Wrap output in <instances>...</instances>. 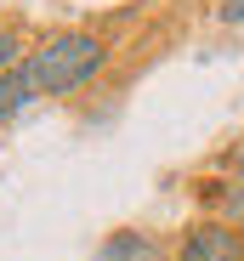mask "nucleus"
Masks as SVG:
<instances>
[{"label":"nucleus","instance_id":"obj_1","mask_svg":"<svg viewBox=\"0 0 244 261\" xmlns=\"http://www.w3.org/2000/svg\"><path fill=\"white\" fill-rule=\"evenodd\" d=\"M23 68H29L40 97H74V91H86V85L108 68V40L91 34V29H63L51 40H40L23 57Z\"/></svg>","mask_w":244,"mask_h":261},{"label":"nucleus","instance_id":"obj_2","mask_svg":"<svg viewBox=\"0 0 244 261\" xmlns=\"http://www.w3.org/2000/svg\"><path fill=\"white\" fill-rule=\"evenodd\" d=\"M176 261H244V233L238 222L227 216H205V222H193L176 244Z\"/></svg>","mask_w":244,"mask_h":261},{"label":"nucleus","instance_id":"obj_3","mask_svg":"<svg viewBox=\"0 0 244 261\" xmlns=\"http://www.w3.org/2000/svg\"><path fill=\"white\" fill-rule=\"evenodd\" d=\"M97 261H171V255H165V244H159L153 233L119 227V233H108V239L97 244Z\"/></svg>","mask_w":244,"mask_h":261},{"label":"nucleus","instance_id":"obj_4","mask_svg":"<svg viewBox=\"0 0 244 261\" xmlns=\"http://www.w3.org/2000/svg\"><path fill=\"white\" fill-rule=\"evenodd\" d=\"M34 97H40V91H34V80H29V68H23V63L0 74V119H17Z\"/></svg>","mask_w":244,"mask_h":261},{"label":"nucleus","instance_id":"obj_5","mask_svg":"<svg viewBox=\"0 0 244 261\" xmlns=\"http://www.w3.org/2000/svg\"><path fill=\"white\" fill-rule=\"evenodd\" d=\"M216 199H222V210H227V222H244V142H238L233 159H227V176L216 182Z\"/></svg>","mask_w":244,"mask_h":261},{"label":"nucleus","instance_id":"obj_6","mask_svg":"<svg viewBox=\"0 0 244 261\" xmlns=\"http://www.w3.org/2000/svg\"><path fill=\"white\" fill-rule=\"evenodd\" d=\"M17 63H23V34L17 29H0V74L17 68Z\"/></svg>","mask_w":244,"mask_h":261},{"label":"nucleus","instance_id":"obj_7","mask_svg":"<svg viewBox=\"0 0 244 261\" xmlns=\"http://www.w3.org/2000/svg\"><path fill=\"white\" fill-rule=\"evenodd\" d=\"M216 17H222V23H244V0H222Z\"/></svg>","mask_w":244,"mask_h":261}]
</instances>
